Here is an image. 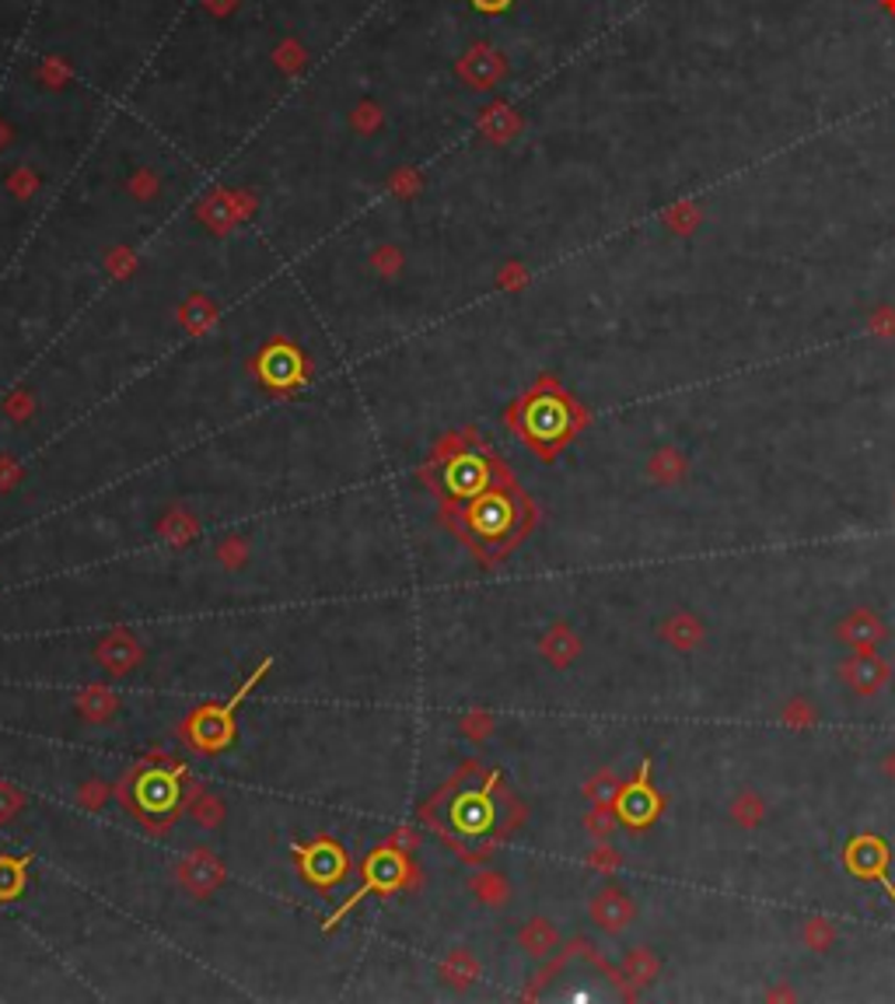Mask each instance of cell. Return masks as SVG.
Returning <instances> with one entry per match:
<instances>
[{
	"instance_id": "cell-3",
	"label": "cell",
	"mask_w": 895,
	"mask_h": 1004,
	"mask_svg": "<svg viewBox=\"0 0 895 1004\" xmlns=\"http://www.w3.org/2000/svg\"><path fill=\"white\" fill-rule=\"evenodd\" d=\"M402 875H407V864H402L399 854H392V851H378V854H371V861H368V882L361 885V892H357V897H353L350 903L340 906V913H332L329 928L340 924V921H343V913H350V906L361 903L371 889H395Z\"/></svg>"
},
{
	"instance_id": "cell-1",
	"label": "cell",
	"mask_w": 895,
	"mask_h": 1004,
	"mask_svg": "<svg viewBox=\"0 0 895 1004\" xmlns=\"http://www.w3.org/2000/svg\"><path fill=\"white\" fill-rule=\"evenodd\" d=\"M270 665H274V662L266 658V662L256 668V673L238 686V694H235L228 704H224L220 710H217V707H204V710L196 714V718L189 721V739H193L196 749L214 752V749H224V746H228V742L235 739V721H232V714H235V707L245 700V694H249V689H253L266 673H270Z\"/></svg>"
},
{
	"instance_id": "cell-4",
	"label": "cell",
	"mask_w": 895,
	"mask_h": 1004,
	"mask_svg": "<svg viewBox=\"0 0 895 1004\" xmlns=\"http://www.w3.org/2000/svg\"><path fill=\"white\" fill-rule=\"evenodd\" d=\"M178 798V774H162V770H147L137 780V809L141 816L154 812V816H168L175 809Z\"/></svg>"
},
{
	"instance_id": "cell-2",
	"label": "cell",
	"mask_w": 895,
	"mask_h": 1004,
	"mask_svg": "<svg viewBox=\"0 0 895 1004\" xmlns=\"http://www.w3.org/2000/svg\"><path fill=\"white\" fill-rule=\"evenodd\" d=\"M301 872H305V879L311 885H322L326 889V885L343 879L347 858H343V851L332 840H319V843H311V847H305V851H301Z\"/></svg>"
}]
</instances>
